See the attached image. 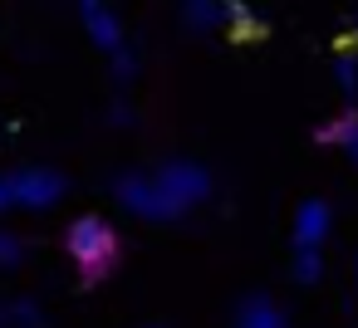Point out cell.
Listing matches in <instances>:
<instances>
[{
    "label": "cell",
    "instance_id": "6da1fadb",
    "mask_svg": "<svg viewBox=\"0 0 358 328\" xmlns=\"http://www.w3.org/2000/svg\"><path fill=\"white\" fill-rule=\"evenodd\" d=\"M64 250L74 255L84 284H99V279L118 264V235H113V225L99 221V216H79V221L64 230Z\"/></svg>",
    "mask_w": 358,
    "mask_h": 328
},
{
    "label": "cell",
    "instance_id": "7a4b0ae2",
    "mask_svg": "<svg viewBox=\"0 0 358 328\" xmlns=\"http://www.w3.org/2000/svg\"><path fill=\"white\" fill-rule=\"evenodd\" d=\"M152 181H157L162 196L177 206V216H182L187 206H196V201L211 196V177H206V167H196V162H162V167L152 172Z\"/></svg>",
    "mask_w": 358,
    "mask_h": 328
},
{
    "label": "cell",
    "instance_id": "3957f363",
    "mask_svg": "<svg viewBox=\"0 0 358 328\" xmlns=\"http://www.w3.org/2000/svg\"><path fill=\"white\" fill-rule=\"evenodd\" d=\"M118 201L133 211V216H143V221H177V206L162 196V186L152 181V177H143V172H128L123 181H118Z\"/></svg>",
    "mask_w": 358,
    "mask_h": 328
},
{
    "label": "cell",
    "instance_id": "277c9868",
    "mask_svg": "<svg viewBox=\"0 0 358 328\" xmlns=\"http://www.w3.org/2000/svg\"><path fill=\"white\" fill-rule=\"evenodd\" d=\"M10 186H15V201H20V206L45 211V206H55V201L64 196L69 181H64L59 172H50V167H25V172L10 177Z\"/></svg>",
    "mask_w": 358,
    "mask_h": 328
},
{
    "label": "cell",
    "instance_id": "5b68a950",
    "mask_svg": "<svg viewBox=\"0 0 358 328\" xmlns=\"http://www.w3.org/2000/svg\"><path fill=\"white\" fill-rule=\"evenodd\" d=\"M79 15H84V25H89V40H94L99 50H118V45H123L118 15H113L108 6H99V0H84V6H79Z\"/></svg>",
    "mask_w": 358,
    "mask_h": 328
},
{
    "label": "cell",
    "instance_id": "8992f818",
    "mask_svg": "<svg viewBox=\"0 0 358 328\" xmlns=\"http://www.w3.org/2000/svg\"><path fill=\"white\" fill-rule=\"evenodd\" d=\"M324 235H329V206L324 201H304L294 211V245L299 250H319Z\"/></svg>",
    "mask_w": 358,
    "mask_h": 328
},
{
    "label": "cell",
    "instance_id": "52a82bcc",
    "mask_svg": "<svg viewBox=\"0 0 358 328\" xmlns=\"http://www.w3.org/2000/svg\"><path fill=\"white\" fill-rule=\"evenodd\" d=\"M236 328H285V313H280L270 299H245Z\"/></svg>",
    "mask_w": 358,
    "mask_h": 328
},
{
    "label": "cell",
    "instance_id": "ba28073f",
    "mask_svg": "<svg viewBox=\"0 0 358 328\" xmlns=\"http://www.w3.org/2000/svg\"><path fill=\"white\" fill-rule=\"evenodd\" d=\"M319 142H343V147H348V157L358 162V118L348 113V118H338V123L319 128Z\"/></svg>",
    "mask_w": 358,
    "mask_h": 328
},
{
    "label": "cell",
    "instance_id": "9c48e42d",
    "mask_svg": "<svg viewBox=\"0 0 358 328\" xmlns=\"http://www.w3.org/2000/svg\"><path fill=\"white\" fill-rule=\"evenodd\" d=\"M182 15H187V25H196V30H211L216 20H226V6H206V0H196V6H187Z\"/></svg>",
    "mask_w": 358,
    "mask_h": 328
},
{
    "label": "cell",
    "instance_id": "30bf717a",
    "mask_svg": "<svg viewBox=\"0 0 358 328\" xmlns=\"http://www.w3.org/2000/svg\"><path fill=\"white\" fill-rule=\"evenodd\" d=\"M319 274H324V260H319V250H299V255H294V279H299V284H314Z\"/></svg>",
    "mask_w": 358,
    "mask_h": 328
},
{
    "label": "cell",
    "instance_id": "8fae6325",
    "mask_svg": "<svg viewBox=\"0 0 358 328\" xmlns=\"http://www.w3.org/2000/svg\"><path fill=\"white\" fill-rule=\"evenodd\" d=\"M334 79H338V89L353 94V89H358V59H353V54H338V59H334Z\"/></svg>",
    "mask_w": 358,
    "mask_h": 328
},
{
    "label": "cell",
    "instance_id": "7c38bea8",
    "mask_svg": "<svg viewBox=\"0 0 358 328\" xmlns=\"http://www.w3.org/2000/svg\"><path fill=\"white\" fill-rule=\"evenodd\" d=\"M20 255H25V245L10 235V230H0V269H10V264H20Z\"/></svg>",
    "mask_w": 358,
    "mask_h": 328
},
{
    "label": "cell",
    "instance_id": "4fadbf2b",
    "mask_svg": "<svg viewBox=\"0 0 358 328\" xmlns=\"http://www.w3.org/2000/svg\"><path fill=\"white\" fill-rule=\"evenodd\" d=\"M226 20H236V30H241V35H255V30H260V25H255V15H250L245 6H226Z\"/></svg>",
    "mask_w": 358,
    "mask_h": 328
},
{
    "label": "cell",
    "instance_id": "5bb4252c",
    "mask_svg": "<svg viewBox=\"0 0 358 328\" xmlns=\"http://www.w3.org/2000/svg\"><path fill=\"white\" fill-rule=\"evenodd\" d=\"M10 323H20V328H40V308H35V304H15V308H10Z\"/></svg>",
    "mask_w": 358,
    "mask_h": 328
},
{
    "label": "cell",
    "instance_id": "9a60e30c",
    "mask_svg": "<svg viewBox=\"0 0 358 328\" xmlns=\"http://www.w3.org/2000/svg\"><path fill=\"white\" fill-rule=\"evenodd\" d=\"M113 69H118V79H133V69H138V59H133V54H118V59H113Z\"/></svg>",
    "mask_w": 358,
    "mask_h": 328
},
{
    "label": "cell",
    "instance_id": "2e32d148",
    "mask_svg": "<svg viewBox=\"0 0 358 328\" xmlns=\"http://www.w3.org/2000/svg\"><path fill=\"white\" fill-rule=\"evenodd\" d=\"M6 206H15V186H10V177H0V211Z\"/></svg>",
    "mask_w": 358,
    "mask_h": 328
}]
</instances>
